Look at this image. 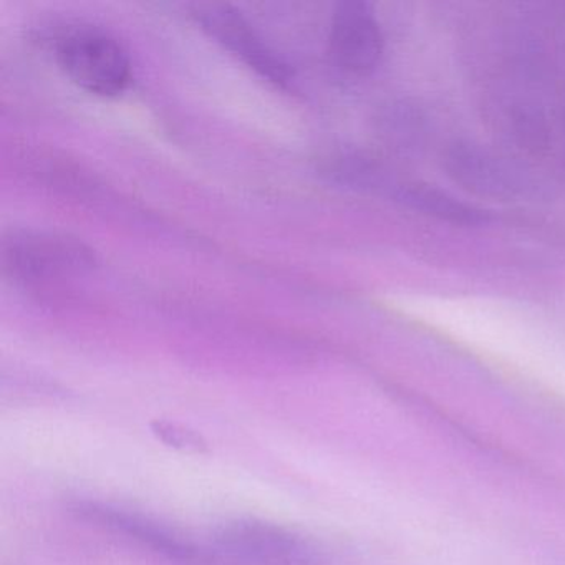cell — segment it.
Here are the masks:
<instances>
[{"instance_id": "cell-9", "label": "cell", "mask_w": 565, "mask_h": 565, "mask_svg": "<svg viewBox=\"0 0 565 565\" xmlns=\"http://www.w3.org/2000/svg\"><path fill=\"white\" fill-rule=\"evenodd\" d=\"M393 201L416 213L436 217L456 226H482L489 223V214L486 211L465 203L431 184L403 181Z\"/></svg>"}, {"instance_id": "cell-8", "label": "cell", "mask_w": 565, "mask_h": 565, "mask_svg": "<svg viewBox=\"0 0 565 565\" xmlns=\"http://www.w3.org/2000/svg\"><path fill=\"white\" fill-rule=\"evenodd\" d=\"M326 173L333 183L362 193L395 198L403 181L379 158L363 151H340L327 160Z\"/></svg>"}, {"instance_id": "cell-5", "label": "cell", "mask_w": 565, "mask_h": 565, "mask_svg": "<svg viewBox=\"0 0 565 565\" xmlns=\"http://www.w3.org/2000/svg\"><path fill=\"white\" fill-rule=\"evenodd\" d=\"M74 511L88 521L97 522L102 527L127 535L137 544L171 561L188 565H214V557L207 545L201 547L174 529L137 512L92 501L77 502Z\"/></svg>"}, {"instance_id": "cell-10", "label": "cell", "mask_w": 565, "mask_h": 565, "mask_svg": "<svg viewBox=\"0 0 565 565\" xmlns=\"http://www.w3.org/2000/svg\"><path fill=\"white\" fill-rule=\"evenodd\" d=\"M382 120L383 134L392 143H398L403 148L415 140L416 130H419L418 115L413 114L406 105H393Z\"/></svg>"}, {"instance_id": "cell-2", "label": "cell", "mask_w": 565, "mask_h": 565, "mask_svg": "<svg viewBox=\"0 0 565 565\" xmlns=\"http://www.w3.org/2000/svg\"><path fill=\"white\" fill-rule=\"evenodd\" d=\"M55 57L68 78L98 97H118L131 81V62L124 45L102 29L75 28L55 44Z\"/></svg>"}, {"instance_id": "cell-1", "label": "cell", "mask_w": 565, "mask_h": 565, "mask_svg": "<svg viewBox=\"0 0 565 565\" xmlns=\"http://www.w3.org/2000/svg\"><path fill=\"white\" fill-rule=\"evenodd\" d=\"M207 547L216 565H322V554L309 539L256 519L226 522Z\"/></svg>"}, {"instance_id": "cell-11", "label": "cell", "mask_w": 565, "mask_h": 565, "mask_svg": "<svg viewBox=\"0 0 565 565\" xmlns=\"http://www.w3.org/2000/svg\"><path fill=\"white\" fill-rule=\"evenodd\" d=\"M160 435L163 436V438H167V436H171L170 439H167V441L173 443L174 446H194V448H200V438L198 436H194L193 433L184 431V429H180L178 431L174 426H160Z\"/></svg>"}, {"instance_id": "cell-7", "label": "cell", "mask_w": 565, "mask_h": 565, "mask_svg": "<svg viewBox=\"0 0 565 565\" xmlns=\"http://www.w3.org/2000/svg\"><path fill=\"white\" fill-rule=\"evenodd\" d=\"M445 170L468 190L491 200H514L522 191V180L508 161L475 143L452 145L445 153Z\"/></svg>"}, {"instance_id": "cell-3", "label": "cell", "mask_w": 565, "mask_h": 565, "mask_svg": "<svg viewBox=\"0 0 565 565\" xmlns=\"http://www.w3.org/2000/svg\"><path fill=\"white\" fill-rule=\"evenodd\" d=\"M2 264L15 282L39 287L87 273L95 257L85 244L65 234L21 231L2 244Z\"/></svg>"}, {"instance_id": "cell-6", "label": "cell", "mask_w": 565, "mask_h": 565, "mask_svg": "<svg viewBox=\"0 0 565 565\" xmlns=\"http://www.w3.org/2000/svg\"><path fill=\"white\" fill-rule=\"evenodd\" d=\"M330 57L343 74L366 77L383 54V35L373 8L366 2H342L330 25Z\"/></svg>"}, {"instance_id": "cell-4", "label": "cell", "mask_w": 565, "mask_h": 565, "mask_svg": "<svg viewBox=\"0 0 565 565\" xmlns=\"http://www.w3.org/2000/svg\"><path fill=\"white\" fill-rule=\"evenodd\" d=\"M196 24L221 47L236 55L250 71L280 88H289L294 74L289 65L266 44L249 21L227 4H198Z\"/></svg>"}]
</instances>
